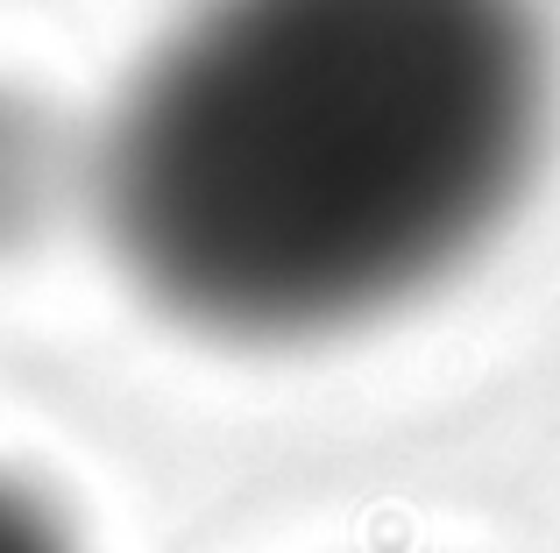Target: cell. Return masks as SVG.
I'll return each instance as SVG.
<instances>
[{
	"label": "cell",
	"instance_id": "cell-1",
	"mask_svg": "<svg viewBox=\"0 0 560 553\" xmlns=\"http://www.w3.org/2000/svg\"><path fill=\"white\" fill-rule=\"evenodd\" d=\"M547 93L533 0H199L100 142V221L185 327L334 333L504 221Z\"/></svg>",
	"mask_w": 560,
	"mask_h": 553
},
{
	"label": "cell",
	"instance_id": "cell-3",
	"mask_svg": "<svg viewBox=\"0 0 560 553\" xmlns=\"http://www.w3.org/2000/svg\"><path fill=\"white\" fill-rule=\"evenodd\" d=\"M0 553H79V546H71V532L57 526V511L36 490L0 475Z\"/></svg>",
	"mask_w": 560,
	"mask_h": 553
},
{
	"label": "cell",
	"instance_id": "cell-2",
	"mask_svg": "<svg viewBox=\"0 0 560 553\" xmlns=\"http://www.w3.org/2000/svg\"><path fill=\"white\" fill-rule=\"evenodd\" d=\"M50 128L22 99H0V249L22 242L50 207Z\"/></svg>",
	"mask_w": 560,
	"mask_h": 553
}]
</instances>
